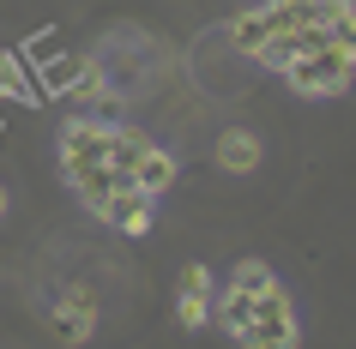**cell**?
<instances>
[{"label":"cell","instance_id":"52a82bcc","mask_svg":"<svg viewBox=\"0 0 356 349\" xmlns=\"http://www.w3.org/2000/svg\"><path fill=\"white\" fill-rule=\"evenodd\" d=\"M169 181H175V157H163L157 145H145L139 169H133V187H139L145 199H157V193H169Z\"/></svg>","mask_w":356,"mask_h":349},{"label":"cell","instance_id":"4fadbf2b","mask_svg":"<svg viewBox=\"0 0 356 349\" xmlns=\"http://www.w3.org/2000/svg\"><path fill=\"white\" fill-rule=\"evenodd\" d=\"M0 217H6V187H0Z\"/></svg>","mask_w":356,"mask_h":349},{"label":"cell","instance_id":"8992f818","mask_svg":"<svg viewBox=\"0 0 356 349\" xmlns=\"http://www.w3.org/2000/svg\"><path fill=\"white\" fill-rule=\"evenodd\" d=\"M218 163H224L229 175H254V169H260V139L242 133V127H229L224 139H218Z\"/></svg>","mask_w":356,"mask_h":349},{"label":"cell","instance_id":"ba28073f","mask_svg":"<svg viewBox=\"0 0 356 349\" xmlns=\"http://www.w3.org/2000/svg\"><path fill=\"white\" fill-rule=\"evenodd\" d=\"M0 103H31V78H24V60L0 49Z\"/></svg>","mask_w":356,"mask_h":349},{"label":"cell","instance_id":"7c38bea8","mask_svg":"<svg viewBox=\"0 0 356 349\" xmlns=\"http://www.w3.org/2000/svg\"><path fill=\"white\" fill-rule=\"evenodd\" d=\"M181 289H193V295H211L218 283H211V271H206V265H188V271H181Z\"/></svg>","mask_w":356,"mask_h":349},{"label":"cell","instance_id":"5b68a950","mask_svg":"<svg viewBox=\"0 0 356 349\" xmlns=\"http://www.w3.org/2000/svg\"><path fill=\"white\" fill-rule=\"evenodd\" d=\"M284 31H290V24H284L278 0H272V6H254V12H242V19L229 24V42H236V49H248V55L260 60V49H266L272 37H284Z\"/></svg>","mask_w":356,"mask_h":349},{"label":"cell","instance_id":"30bf717a","mask_svg":"<svg viewBox=\"0 0 356 349\" xmlns=\"http://www.w3.org/2000/svg\"><path fill=\"white\" fill-rule=\"evenodd\" d=\"M229 283H236V289H254V295H266V289H278V277L266 271L260 259H242V265H236V271H229Z\"/></svg>","mask_w":356,"mask_h":349},{"label":"cell","instance_id":"8fae6325","mask_svg":"<svg viewBox=\"0 0 356 349\" xmlns=\"http://www.w3.org/2000/svg\"><path fill=\"white\" fill-rule=\"evenodd\" d=\"M175 319H181L188 331H200V325L211 319V295H193V289H181V301H175Z\"/></svg>","mask_w":356,"mask_h":349},{"label":"cell","instance_id":"3957f363","mask_svg":"<svg viewBox=\"0 0 356 349\" xmlns=\"http://www.w3.org/2000/svg\"><path fill=\"white\" fill-rule=\"evenodd\" d=\"M236 343H248V349H296V319H290L284 289H266L254 301V319L236 331Z\"/></svg>","mask_w":356,"mask_h":349},{"label":"cell","instance_id":"7a4b0ae2","mask_svg":"<svg viewBox=\"0 0 356 349\" xmlns=\"http://www.w3.org/2000/svg\"><path fill=\"white\" fill-rule=\"evenodd\" d=\"M320 37H326V24H320ZM350 73H356V60L338 55L332 42H320V49H308L302 60H290V67H284V78H290L302 96H338L344 85H350Z\"/></svg>","mask_w":356,"mask_h":349},{"label":"cell","instance_id":"6da1fadb","mask_svg":"<svg viewBox=\"0 0 356 349\" xmlns=\"http://www.w3.org/2000/svg\"><path fill=\"white\" fill-rule=\"evenodd\" d=\"M60 169H67V181L85 205H97L109 187H121L127 175H115L109 169V121H91V114H79L60 127Z\"/></svg>","mask_w":356,"mask_h":349},{"label":"cell","instance_id":"277c9868","mask_svg":"<svg viewBox=\"0 0 356 349\" xmlns=\"http://www.w3.org/2000/svg\"><path fill=\"white\" fill-rule=\"evenodd\" d=\"M49 331H55L60 343H91L97 307H91V289H85V283H67V295H60L55 313H49Z\"/></svg>","mask_w":356,"mask_h":349},{"label":"cell","instance_id":"9c48e42d","mask_svg":"<svg viewBox=\"0 0 356 349\" xmlns=\"http://www.w3.org/2000/svg\"><path fill=\"white\" fill-rule=\"evenodd\" d=\"M73 103H97V109H109V85H103V73H97L91 60H79V73H73Z\"/></svg>","mask_w":356,"mask_h":349}]
</instances>
